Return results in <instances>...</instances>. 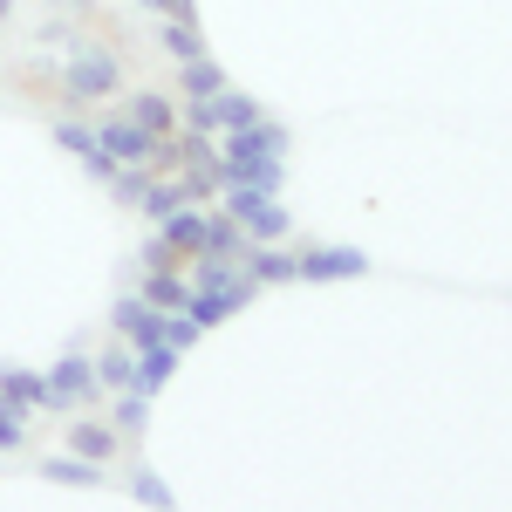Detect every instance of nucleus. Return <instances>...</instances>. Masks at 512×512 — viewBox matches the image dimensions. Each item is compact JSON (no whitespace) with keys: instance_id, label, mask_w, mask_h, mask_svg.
I'll return each mask as SVG.
<instances>
[{"instance_id":"f257e3e1","label":"nucleus","mask_w":512,"mask_h":512,"mask_svg":"<svg viewBox=\"0 0 512 512\" xmlns=\"http://www.w3.org/2000/svg\"><path fill=\"white\" fill-rule=\"evenodd\" d=\"M117 82H123V69H117V55H103V48H76V55H69V69H62V89H69L76 103L110 96Z\"/></svg>"},{"instance_id":"f03ea898","label":"nucleus","mask_w":512,"mask_h":512,"mask_svg":"<svg viewBox=\"0 0 512 512\" xmlns=\"http://www.w3.org/2000/svg\"><path fill=\"white\" fill-rule=\"evenodd\" d=\"M96 144H103V158H117V164H151L164 137H158V130H144L137 117H123V123H110Z\"/></svg>"},{"instance_id":"7ed1b4c3","label":"nucleus","mask_w":512,"mask_h":512,"mask_svg":"<svg viewBox=\"0 0 512 512\" xmlns=\"http://www.w3.org/2000/svg\"><path fill=\"white\" fill-rule=\"evenodd\" d=\"M219 123H226V130H239V123H260V110L219 89V96H205V103H198V130H219Z\"/></svg>"},{"instance_id":"20e7f679","label":"nucleus","mask_w":512,"mask_h":512,"mask_svg":"<svg viewBox=\"0 0 512 512\" xmlns=\"http://www.w3.org/2000/svg\"><path fill=\"white\" fill-rule=\"evenodd\" d=\"M178 89H185L192 103H205V96H219V89H226V76H219V69H212L205 55H192V62L178 69Z\"/></svg>"},{"instance_id":"39448f33","label":"nucleus","mask_w":512,"mask_h":512,"mask_svg":"<svg viewBox=\"0 0 512 512\" xmlns=\"http://www.w3.org/2000/svg\"><path fill=\"white\" fill-rule=\"evenodd\" d=\"M130 117L164 137V130H171V103H164V96H137V103H130Z\"/></svg>"},{"instance_id":"423d86ee","label":"nucleus","mask_w":512,"mask_h":512,"mask_svg":"<svg viewBox=\"0 0 512 512\" xmlns=\"http://www.w3.org/2000/svg\"><path fill=\"white\" fill-rule=\"evenodd\" d=\"M164 239H171V246H185V253H198V246H205V226H198L192 212H178V219L164 226Z\"/></svg>"},{"instance_id":"0eeeda50","label":"nucleus","mask_w":512,"mask_h":512,"mask_svg":"<svg viewBox=\"0 0 512 512\" xmlns=\"http://www.w3.org/2000/svg\"><path fill=\"white\" fill-rule=\"evenodd\" d=\"M76 451L82 458H110V431L103 424H76Z\"/></svg>"},{"instance_id":"6e6552de","label":"nucleus","mask_w":512,"mask_h":512,"mask_svg":"<svg viewBox=\"0 0 512 512\" xmlns=\"http://www.w3.org/2000/svg\"><path fill=\"white\" fill-rule=\"evenodd\" d=\"M164 48H171L178 62H192V55H198V35H192V28H178V21H171V35H164Z\"/></svg>"},{"instance_id":"1a4fd4ad","label":"nucleus","mask_w":512,"mask_h":512,"mask_svg":"<svg viewBox=\"0 0 512 512\" xmlns=\"http://www.w3.org/2000/svg\"><path fill=\"white\" fill-rule=\"evenodd\" d=\"M62 144H69V151H96V130H82V123H62Z\"/></svg>"},{"instance_id":"9d476101","label":"nucleus","mask_w":512,"mask_h":512,"mask_svg":"<svg viewBox=\"0 0 512 512\" xmlns=\"http://www.w3.org/2000/svg\"><path fill=\"white\" fill-rule=\"evenodd\" d=\"M151 301H164V308H185V287H171V280H158V287H151Z\"/></svg>"},{"instance_id":"9b49d317","label":"nucleus","mask_w":512,"mask_h":512,"mask_svg":"<svg viewBox=\"0 0 512 512\" xmlns=\"http://www.w3.org/2000/svg\"><path fill=\"white\" fill-rule=\"evenodd\" d=\"M14 437H21V424H14V417H0V444H14Z\"/></svg>"},{"instance_id":"f8f14e48","label":"nucleus","mask_w":512,"mask_h":512,"mask_svg":"<svg viewBox=\"0 0 512 512\" xmlns=\"http://www.w3.org/2000/svg\"><path fill=\"white\" fill-rule=\"evenodd\" d=\"M151 7H185V0H151Z\"/></svg>"},{"instance_id":"ddd939ff","label":"nucleus","mask_w":512,"mask_h":512,"mask_svg":"<svg viewBox=\"0 0 512 512\" xmlns=\"http://www.w3.org/2000/svg\"><path fill=\"white\" fill-rule=\"evenodd\" d=\"M7 7H14V0H0V14H7Z\"/></svg>"}]
</instances>
